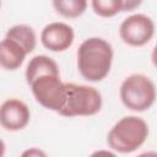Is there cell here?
<instances>
[{
  "label": "cell",
  "mask_w": 157,
  "mask_h": 157,
  "mask_svg": "<svg viewBox=\"0 0 157 157\" xmlns=\"http://www.w3.org/2000/svg\"><path fill=\"white\" fill-rule=\"evenodd\" d=\"M151 60H152V64L157 67V44L155 45L152 53H151Z\"/></svg>",
  "instance_id": "cell-17"
},
{
  "label": "cell",
  "mask_w": 157,
  "mask_h": 157,
  "mask_svg": "<svg viewBox=\"0 0 157 157\" xmlns=\"http://www.w3.org/2000/svg\"><path fill=\"white\" fill-rule=\"evenodd\" d=\"M141 4V1H134V0H125V7L124 11H132L135 7H137Z\"/></svg>",
  "instance_id": "cell-16"
},
{
  "label": "cell",
  "mask_w": 157,
  "mask_h": 157,
  "mask_svg": "<svg viewBox=\"0 0 157 157\" xmlns=\"http://www.w3.org/2000/svg\"><path fill=\"white\" fill-rule=\"evenodd\" d=\"M31 119L28 105L16 98L6 99L0 108L1 126L9 131H18L27 126Z\"/></svg>",
  "instance_id": "cell-8"
},
{
  "label": "cell",
  "mask_w": 157,
  "mask_h": 157,
  "mask_svg": "<svg viewBox=\"0 0 157 157\" xmlns=\"http://www.w3.org/2000/svg\"><path fill=\"white\" fill-rule=\"evenodd\" d=\"M137 157H157V152H153V151H148V152H144V153L139 155Z\"/></svg>",
  "instance_id": "cell-18"
},
{
  "label": "cell",
  "mask_w": 157,
  "mask_h": 157,
  "mask_svg": "<svg viewBox=\"0 0 157 157\" xmlns=\"http://www.w3.org/2000/svg\"><path fill=\"white\" fill-rule=\"evenodd\" d=\"M147 136V123L136 115H128L113 125L107 135V142L119 153H131L145 144Z\"/></svg>",
  "instance_id": "cell-2"
},
{
  "label": "cell",
  "mask_w": 157,
  "mask_h": 157,
  "mask_svg": "<svg viewBox=\"0 0 157 157\" xmlns=\"http://www.w3.org/2000/svg\"><path fill=\"white\" fill-rule=\"evenodd\" d=\"M91 6L96 15L101 17H113L124 11L125 0H93Z\"/></svg>",
  "instance_id": "cell-13"
},
{
  "label": "cell",
  "mask_w": 157,
  "mask_h": 157,
  "mask_svg": "<svg viewBox=\"0 0 157 157\" xmlns=\"http://www.w3.org/2000/svg\"><path fill=\"white\" fill-rule=\"evenodd\" d=\"M119 96L128 109L145 112L153 105L157 92L156 86L150 77L142 74H132L121 82Z\"/></svg>",
  "instance_id": "cell-3"
},
{
  "label": "cell",
  "mask_w": 157,
  "mask_h": 157,
  "mask_svg": "<svg viewBox=\"0 0 157 157\" xmlns=\"http://www.w3.org/2000/svg\"><path fill=\"white\" fill-rule=\"evenodd\" d=\"M90 157H118L114 152H110L108 150H97L90 155Z\"/></svg>",
  "instance_id": "cell-15"
},
{
  "label": "cell",
  "mask_w": 157,
  "mask_h": 157,
  "mask_svg": "<svg viewBox=\"0 0 157 157\" xmlns=\"http://www.w3.org/2000/svg\"><path fill=\"white\" fill-rule=\"evenodd\" d=\"M44 74H60L58 64L47 55H36L33 56L27 67H26V81L27 83L32 82L36 77L44 75Z\"/></svg>",
  "instance_id": "cell-10"
},
{
  "label": "cell",
  "mask_w": 157,
  "mask_h": 157,
  "mask_svg": "<svg viewBox=\"0 0 157 157\" xmlns=\"http://www.w3.org/2000/svg\"><path fill=\"white\" fill-rule=\"evenodd\" d=\"M5 36H9L11 38H15L21 44H23L29 53H32L37 44V37L32 27L27 25H15L10 27Z\"/></svg>",
  "instance_id": "cell-11"
},
{
  "label": "cell",
  "mask_w": 157,
  "mask_h": 157,
  "mask_svg": "<svg viewBox=\"0 0 157 157\" xmlns=\"http://www.w3.org/2000/svg\"><path fill=\"white\" fill-rule=\"evenodd\" d=\"M36 101L45 109L60 112L66 101V83L60 74H44L28 83Z\"/></svg>",
  "instance_id": "cell-5"
},
{
  "label": "cell",
  "mask_w": 157,
  "mask_h": 157,
  "mask_svg": "<svg viewBox=\"0 0 157 157\" xmlns=\"http://www.w3.org/2000/svg\"><path fill=\"white\" fill-rule=\"evenodd\" d=\"M155 34V23L144 13H134L120 23L119 36L124 43L131 47L147 44Z\"/></svg>",
  "instance_id": "cell-6"
},
{
  "label": "cell",
  "mask_w": 157,
  "mask_h": 157,
  "mask_svg": "<svg viewBox=\"0 0 157 157\" xmlns=\"http://www.w3.org/2000/svg\"><path fill=\"white\" fill-rule=\"evenodd\" d=\"M20 157H48V156L43 150L37 148V147H31V148L25 150Z\"/></svg>",
  "instance_id": "cell-14"
},
{
  "label": "cell",
  "mask_w": 157,
  "mask_h": 157,
  "mask_svg": "<svg viewBox=\"0 0 157 157\" xmlns=\"http://www.w3.org/2000/svg\"><path fill=\"white\" fill-rule=\"evenodd\" d=\"M75 39L71 26L64 22L48 23L40 33V42L44 48L50 52H64L69 49Z\"/></svg>",
  "instance_id": "cell-7"
},
{
  "label": "cell",
  "mask_w": 157,
  "mask_h": 157,
  "mask_svg": "<svg viewBox=\"0 0 157 157\" xmlns=\"http://www.w3.org/2000/svg\"><path fill=\"white\" fill-rule=\"evenodd\" d=\"M112 61L113 48L103 38H87L77 49V69L87 81L98 82L105 78L110 71Z\"/></svg>",
  "instance_id": "cell-1"
},
{
  "label": "cell",
  "mask_w": 157,
  "mask_h": 157,
  "mask_svg": "<svg viewBox=\"0 0 157 157\" xmlns=\"http://www.w3.org/2000/svg\"><path fill=\"white\" fill-rule=\"evenodd\" d=\"M27 54H29L27 48L15 38L5 36L0 43V64L5 70L13 71L18 69Z\"/></svg>",
  "instance_id": "cell-9"
},
{
  "label": "cell",
  "mask_w": 157,
  "mask_h": 157,
  "mask_svg": "<svg viewBox=\"0 0 157 157\" xmlns=\"http://www.w3.org/2000/svg\"><path fill=\"white\" fill-rule=\"evenodd\" d=\"M53 6L55 11L67 18H75L81 16L87 7L86 0H54Z\"/></svg>",
  "instance_id": "cell-12"
},
{
  "label": "cell",
  "mask_w": 157,
  "mask_h": 157,
  "mask_svg": "<svg viewBox=\"0 0 157 157\" xmlns=\"http://www.w3.org/2000/svg\"><path fill=\"white\" fill-rule=\"evenodd\" d=\"M102 108V96L99 91L92 86L66 83V101L60 115L72 117H90L97 114Z\"/></svg>",
  "instance_id": "cell-4"
}]
</instances>
